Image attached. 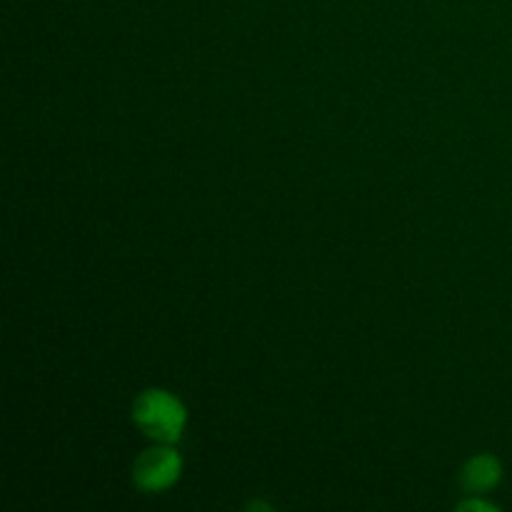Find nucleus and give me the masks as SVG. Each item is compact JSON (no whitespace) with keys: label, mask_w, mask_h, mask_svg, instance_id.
Here are the masks:
<instances>
[{"label":"nucleus","mask_w":512,"mask_h":512,"mask_svg":"<svg viewBox=\"0 0 512 512\" xmlns=\"http://www.w3.org/2000/svg\"><path fill=\"white\" fill-rule=\"evenodd\" d=\"M133 418L148 438L158 443H175L185 430V405L168 390H145L133 405Z\"/></svg>","instance_id":"1"},{"label":"nucleus","mask_w":512,"mask_h":512,"mask_svg":"<svg viewBox=\"0 0 512 512\" xmlns=\"http://www.w3.org/2000/svg\"><path fill=\"white\" fill-rule=\"evenodd\" d=\"M180 470H183V458L170 448V443H160L135 460L133 480L145 493H158L180 478Z\"/></svg>","instance_id":"2"},{"label":"nucleus","mask_w":512,"mask_h":512,"mask_svg":"<svg viewBox=\"0 0 512 512\" xmlns=\"http://www.w3.org/2000/svg\"><path fill=\"white\" fill-rule=\"evenodd\" d=\"M503 480V465L495 455L480 453L465 463L463 468V488L468 493H485L493 490Z\"/></svg>","instance_id":"3"},{"label":"nucleus","mask_w":512,"mask_h":512,"mask_svg":"<svg viewBox=\"0 0 512 512\" xmlns=\"http://www.w3.org/2000/svg\"><path fill=\"white\" fill-rule=\"evenodd\" d=\"M458 510H463V512H468V510H485V512H495L498 508H495L493 503H485V500L473 498V500H465V503H460V505H458Z\"/></svg>","instance_id":"4"}]
</instances>
